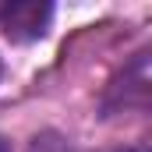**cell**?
<instances>
[{"label": "cell", "mask_w": 152, "mask_h": 152, "mask_svg": "<svg viewBox=\"0 0 152 152\" xmlns=\"http://www.w3.org/2000/svg\"><path fill=\"white\" fill-rule=\"evenodd\" d=\"M149 106V50L134 53V60L106 85L103 92V117L145 110Z\"/></svg>", "instance_id": "cell-1"}, {"label": "cell", "mask_w": 152, "mask_h": 152, "mask_svg": "<svg viewBox=\"0 0 152 152\" xmlns=\"http://www.w3.org/2000/svg\"><path fill=\"white\" fill-rule=\"evenodd\" d=\"M53 21V4L46 0H7L0 7V28L11 42H36Z\"/></svg>", "instance_id": "cell-2"}, {"label": "cell", "mask_w": 152, "mask_h": 152, "mask_svg": "<svg viewBox=\"0 0 152 152\" xmlns=\"http://www.w3.org/2000/svg\"><path fill=\"white\" fill-rule=\"evenodd\" d=\"M0 152H11V142H7L4 134H0Z\"/></svg>", "instance_id": "cell-3"}, {"label": "cell", "mask_w": 152, "mask_h": 152, "mask_svg": "<svg viewBox=\"0 0 152 152\" xmlns=\"http://www.w3.org/2000/svg\"><path fill=\"white\" fill-rule=\"evenodd\" d=\"M127 152H145V145H138V149H127Z\"/></svg>", "instance_id": "cell-4"}, {"label": "cell", "mask_w": 152, "mask_h": 152, "mask_svg": "<svg viewBox=\"0 0 152 152\" xmlns=\"http://www.w3.org/2000/svg\"><path fill=\"white\" fill-rule=\"evenodd\" d=\"M0 71H4V67H0Z\"/></svg>", "instance_id": "cell-5"}]
</instances>
